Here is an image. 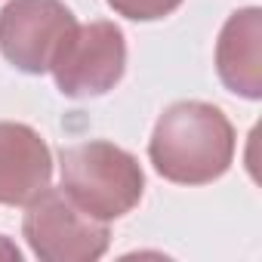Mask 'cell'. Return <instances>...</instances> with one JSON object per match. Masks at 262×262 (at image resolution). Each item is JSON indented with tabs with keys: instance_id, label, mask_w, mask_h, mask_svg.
<instances>
[{
	"instance_id": "obj_1",
	"label": "cell",
	"mask_w": 262,
	"mask_h": 262,
	"mask_svg": "<svg viewBox=\"0 0 262 262\" xmlns=\"http://www.w3.org/2000/svg\"><path fill=\"white\" fill-rule=\"evenodd\" d=\"M155 170L176 185H207L228 173L234 161V126L222 108L198 99L170 105L148 142Z\"/></svg>"
},
{
	"instance_id": "obj_2",
	"label": "cell",
	"mask_w": 262,
	"mask_h": 262,
	"mask_svg": "<svg viewBox=\"0 0 262 262\" xmlns=\"http://www.w3.org/2000/svg\"><path fill=\"white\" fill-rule=\"evenodd\" d=\"M62 191L93 219H120L142 201L145 173L126 148L90 139L59 151Z\"/></svg>"
},
{
	"instance_id": "obj_3",
	"label": "cell",
	"mask_w": 262,
	"mask_h": 262,
	"mask_svg": "<svg viewBox=\"0 0 262 262\" xmlns=\"http://www.w3.org/2000/svg\"><path fill=\"white\" fill-rule=\"evenodd\" d=\"M22 234L43 262H93L111 244L108 222L83 213L62 188H43L25 204Z\"/></svg>"
},
{
	"instance_id": "obj_4",
	"label": "cell",
	"mask_w": 262,
	"mask_h": 262,
	"mask_svg": "<svg viewBox=\"0 0 262 262\" xmlns=\"http://www.w3.org/2000/svg\"><path fill=\"white\" fill-rule=\"evenodd\" d=\"M56 86L68 99H93L114 90L126 71V40L114 22L74 25L50 65Z\"/></svg>"
},
{
	"instance_id": "obj_5",
	"label": "cell",
	"mask_w": 262,
	"mask_h": 262,
	"mask_svg": "<svg viewBox=\"0 0 262 262\" xmlns=\"http://www.w3.org/2000/svg\"><path fill=\"white\" fill-rule=\"evenodd\" d=\"M74 25L77 19L62 0H10L0 10V53L25 74H47Z\"/></svg>"
},
{
	"instance_id": "obj_6",
	"label": "cell",
	"mask_w": 262,
	"mask_h": 262,
	"mask_svg": "<svg viewBox=\"0 0 262 262\" xmlns=\"http://www.w3.org/2000/svg\"><path fill=\"white\" fill-rule=\"evenodd\" d=\"M53 179V155L28 123L0 120V204L25 207Z\"/></svg>"
},
{
	"instance_id": "obj_7",
	"label": "cell",
	"mask_w": 262,
	"mask_h": 262,
	"mask_svg": "<svg viewBox=\"0 0 262 262\" xmlns=\"http://www.w3.org/2000/svg\"><path fill=\"white\" fill-rule=\"evenodd\" d=\"M216 74L222 86L241 99H262V10L244 7L231 13L216 40Z\"/></svg>"
},
{
	"instance_id": "obj_8",
	"label": "cell",
	"mask_w": 262,
	"mask_h": 262,
	"mask_svg": "<svg viewBox=\"0 0 262 262\" xmlns=\"http://www.w3.org/2000/svg\"><path fill=\"white\" fill-rule=\"evenodd\" d=\"M108 7L133 22H155L182 7V0H108Z\"/></svg>"
},
{
	"instance_id": "obj_9",
	"label": "cell",
	"mask_w": 262,
	"mask_h": 262,
	"mask_svg": "<svg viewBox=\"0 0 262 262\" xmlns=\"http://www.w3.org/2000/svg\"><path fill=\"white\" fill-rule=\"evenodd\" d=\"M0 259H10V262H19L22 259V250L13 241H7L4 234H0Z\"/></svg>"
}]
</instances>
